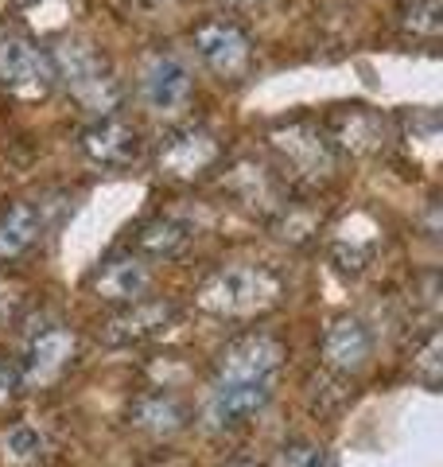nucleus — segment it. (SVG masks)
<instances>
[{
    "label": "nucleus",
    "instance_id": "nucleus-1",
    "mask_svg": "<svg viewBox=\"0 0 443 467\" xmlns=\"http://www.w3.org/2000/svg\"><path fill=\"white\" fill-rule=\"evenodd\" d=\"M280 300H284V276L253 261L214 269L195 292V308L218 319H257L280 308Z\"/></svg>",
    "mask_w": 443,
    "mask_h": 467
},
{
    "label": "nucleus",
    "instance_id": "nucleus-2",
    "mask_svg": "<svg viewBox=\"0 0 443 467\" xmlns=\"http://www.w3.org/2000/svg\"><path fill=\"white\" fill-rule=\"evenodd\" d=\"M269 152L276 160V171L284 175L288 187H323L338 175L343 152L331 144L327 129L319 121H280L269 129Z\"/></svg>",
    "mask_w": 443,
    "mask_h": 467
},
{
    "label": "nucleus",
    "instance_id": "nucleus-3",
    "mask_svg": "<svg viewBox=\"0 0 443 467\" xmlns=\"http://www.w3.org/2000/svg\"><path fill=\"white\" fill-rule=\"evenodd\" d=\"M51 63H55V86H63L86 113L94 117L117 113V106H121V82H117L109 58L94 43L74 39V36L58 39L51 51Z\"/></svg>",
    "mask_w": 443,
    "mask_h": 467
},
{
    "label": "nucleus",
    "instance_id": "nucleus-4",
    "mask_svg": "<svg viewBox=\"0 0 443 467\" xmlns=\"http://www.w3.org/2000/svg\"><path fill=\"white\" fill-rule=\"evenodd\" d=\"M0 90L16 101H43L55 90L51 51L24 32H0Z\"/></svg>",
    "mask_w": 443,
    "mask_h": 467
},
{
    "label": "nucleus",
    "instance_id": "nucleus-5",
    "mask_svg": "<svg viewBox=\"0 0 443 467\" xmlns=\"http://www.w3.org/2000/svg\"><path fill=\"white\" fill-rule=\"evenodd\" d=\"M222 160V140L206 125H183L164 137L156 152V175L168 183H195Z\"/></svg>",
    "mask_w": 443,
    "mask_h": 467
},
{
    "label": "nucleus",
    "instance_id": "nucleus-6",
    "mask_svg": "<svg viewBox=\"0 0 443 467\" xmlns=\"http://www.w3.org/2000/svg\"><path fill=\"white\" fill-rule=\"evenodd\" d=\"M140 101L156 117H175L187 109L191 90H195V78H191V67L183 55H175L168 47H156L144 55L140 63Z\"/></svg>",
    "mask_w": 443,
    "mask_h": 467
},
{
    "label": "nucleus",
    "instance_id": "nucleus-7",
    "mask_svg": "<svg viewBox=\"0 0 443 467\" xmlns=\"http://www.w3.org/2000/svg\"><path fill=\"white\" fill-rule=\"evenodd\" d=\"M222 192L238 202V207H245L249 214H257L269 223V218L280 211V202L292 195V187L284 183V175H280L273 164L253 160V156H238L226 171H222Z\"/></svg>",
    "mask_w": 443,
    "mask_h": 467
},
{
    "label": "nucleus",
    "instance_id": "nucleus-8",
    "mask_svg": "<svg viewBox=\"0 0 443 467\" xmlns=\"http://www.w3.org/2000/svg\"><path fill=\"white\" fill-rule=\"evenodd\" d=\"M284 367V343L264 331H245L218 350L214 382H273V374Z\"/></svg>",
    "mask_w": 443,
    "mask_h": 467
},
{
    "label": "nucleus",
    "instance_id": "nucleus-9",
    "mask_svg": "<svg viewBox=\"0 0 443 467\" xmlns=\"http://www.w3.org/2000/svg\"><path fill=\"white\" fill-rule=\"evenodd\" d=\"M191 47H195L199 63L218 75L222 82H238L249 75V67H253V39L233 20H206L195 27V36H191Z\"/></svg>",
    "mask_w": 443,
    "mask_h": 467
},
{
    "label": "nucleus",
    "instance_id": "nucleus-10",
    "mask_svg": "<svg viewBox=\"0 0 443 467\" xmlns=\"http://www.w3.org/2000/svg\"><path fill=\"white\" fill-rule=\"evenodd\" d=\"M78 358V335L67 324H51L32 335L20 362V386L24 389H55L70 374Z\"/></svg>",
    "mask_w": 443,
    "mask_h": 467
},
{
    "label": "nucleus",
    "instance_id": "nucleus-11",
    "mask_svg": "<svg viewBox=\"0 0 443 467\" xmlns=\"http://www.w3.org/2000/svg\"><path fill=\"white\" fill-rule=\"evenodd\" d=\"M180 319H183V308L175 300H132L101 324L98 339L106 347H140L168 335L171 327H180Z\"/></svg>",
    "mask_w": 443,
    "mask_h": 467
},
{
    "label": "nucleus",
    "instance_id": "nucleus-12",
    "mask_svg": "<svg viewBox=\"0 0 443 467\" xmlns=\"http://www.w3.org/2000/svg\"><path fill=\"white\" fill-rule=\"evenodd\" d=\"M82 156L90 160L98 168H109V171H121V168H132L144 160V133L125 117H94L90 125L82 129Z\"/></svg>",
    "mask_w": 443,
    "mask_h": 467
},
{
    "label": "nucleus",
    "instance_id": "nucleus-13",
    "mask_svg": "<svg viewBox=\"0 0 443 467\" xmlns=\"http://www.w3.org/2000/svg\"><path fill=\"white\" fill-rule=\"evenodd\" d=\"M327 137L338 152H350V156H377L386 144L393 140V121L381 109L374 106H338L327 121Z\"/></svg>",
    "mask_w": 443,
    "mask_h": 467
},
{
    "label": "nucleus",
    "instance_id": "nucleus-14",
    "mask_svg": "<svg viewBox=\"0 0 443 467\" xmlns=\"http://www.w3.org/2000/svg\"><path fill=\"white\" fill-rule=\"evenodd\" d=\"M273 401V382H211L202 401V425L211 432H230L264 413Z\"/></svg>",
    "mask_w": 443,
    "mask_h": 467
},
{
    "label": "nucleus",
    "instance_id": "nucleus-15",
    "mask_svg": "<svg viewBox=\"0 0 443 467\" xmlns=\"http://www.w3.org/2000/svg\"><path fill=\"white\" fill-rule=\"evenodd\" d=\"M125 417H129V429L148 436V441H175L191 425V405L171 386H152V389H140L129 401Z\"/></svg>",
    "mask_w": 443,
    "mask_h": 467
},
{
    "label": "nucleus",
    "instance_id": "nucleus-16",
    "mask_svg": "<svg viewBox=\"0 0 443 467\" xmlns=\"http://www.w3.org/2000/svg\"><path fill=\"white\" fill-rule=\"evenodd\" d=\"M319 355H323V367L335 370V374H362L374 358V335L362 319L354 316H335L327 331H323V343H319Z\"/></svg>",
    "mask_w": 443,
    "mask_h": 467
},
{
    "label": "nucleus",
    "instance_id": "nucleus-17",
    "mask_svg": "<svg viewBox=\"0 0 443 467\" xmlns=\"http://www.w3.org/2000/svg\"><path fill=\"white\" fill-rule=\"evenodd\" d=\"M148 285H152L148 261L137 257L132 250L106 257L90 273V292H94L101 304H113V308H125V304H132V300H144Z\"/></svg>",
    "mask_w": 443,
    "mask_h": 467
},
{
    "label": "nucleus",
    "instance_id": "nucleus-18",
    "mask_svg": "<svg viewBox=\"0 0 443 467\" xmlns=\"http://www.w3.org/2000/svg\"><path fill=\"white\" fill-rule=\"evenodd\" d=\"M195 242V226L187 218H175V214H156L137 230L132 238V254L144 257V261H175L191 250Z\"/></svg>",
    "mask_w": 443,
    "mask_h": 467
},
{
    "label": "nucleus",
    "instance_id": "nucleus-19",
    "mask_svg": "<svg viewBox=\"0 0 443 467\" xmlns=\"http://www.w3.org/2000/svg\"><path fill=\"white\" fill-rule=\"evenodd\" d=\"M39 238H43V207L27 199L0 207V265H12L24 254H32Z\"/></svg>",
    "mask_w": 443,
    "mask_h": 467
},
{
    "label": "nucleus",
    "instance_id": "nucleus-20",
    "mask_svg": "<svg viewBox=\"0 0 443 467\" xmlns=\"http://www.w3.org/2000/svg\"><path fill=\"white\" fill-rule=\"evenodd\" d=\"M319 226H323V214L315 211V202L292 199V195L280 202V211L269 218V230L276 234L280 242H288V245H307V242H315V238H319Z\"/></svg>",
    "mask_w": 443,
    "mask_h": 467
},
{
    "label": "nucleus",
    "instance_id": "nucleus-21",
    "mask_svg": "<svg viewBox=\"0 0 443 467\" xmlns=\"http://www.w3.org/2000/svg\"><path fill=\"white\" fill-rule=\"evenodd\" d=\"M397 27L405 39L436 43L443 36V0H405L397 8Z\"/></svg>",
    "mask_w": 443,
    "mask_h": 467
},
{
    "label": "nucleus",
    "instance_id": "nucleus-22",
    "mask_svg": "<svg viewBox=\"0 0 443 467\" xmlns=\"http://www.w3.org/2000/svg\"><path fill=\"white\" fill-rule=\"evenodd\" d=\"M408 378L420 389H428V393L439 389V382H443V331L439 327H432L417 347H412V355H408Z\"/></svg>",
    "mask_w": 443,
    "mask_h": 467
},
{
    "label": "nucleus",
    "instance_id": "nucleus-23",
    "mask_svg": "<svg viewBox=\"0 0 443 467\" xmlns=\"http://www.w3.org/2000/svg\"><path fill=\"white\" fill-rule=\"evenodd\" d=\"M47 441L32 425H12L0 432V463L5 467H39Z\"/></svg>",
    "mask_w": 443,
    "mask_h": 467
},
{
    "label": "nucleus",
    "instance_id": "nucleus-24",
    "mask_svg": "<svg viewBox=\"0 0 443 467\" xmlns=\"http://www.w3.org/2000/svg\"><path fill=\"white\" fill-rule=\"evenodd\" d=\"M276 467H335V456L327 444L312 441V436H292L276 451Z\"/></svg>",
    "mask_w": 443,
    "mask_h": 467
},
{
    "label": "nucleus",
    "instance_id": "nucleus-25",
    "mask_svg": "<svg viewBox=\"0 0 443 467\" xmlns=\"http://www.w3.org/2000/svg\"><path fill=\"white\" fill-rule=\"evenodd\" d=\"M20 367L8 355H0V409H8L12 401L20 398Z\"/></svg>",
    "mask_w": 443,
    "mask_h": 467
},
{
    "label": "nucleus",
    "instance_id": "nucleus-26",
    "mask_svg": "<svg viewBox=\"0 0 443 467\" xmlns=\"http://www.w3.org/2000/svg\"><path fill=\"white\" fill-rule=\"evenodd\" d=\"M20 285H8V281H0V331H5L12 319H16V312H20V304H24V296H20Z\"/></svg>",
    "mask_w": 443,
    "mask_h": 467
},
{
    "label": "nucleus",
    "instance_id": "nucleus-27",
    "mask_svg": "<svg viewBox=\"0 0 443 467\" xmlns=\"http://www.w3.org/2000/svg\"><path fill=\"white\" fill-rule=\"evenodd\" d=\"M331 257H335V269L338 273H350V276L366 273V265H369V250H346V245H338Z\"/></svg>",
    "mask_w": 443,
    "mask_h": 467
},
{
    "label": "nucleus",
    "instance_id": "nucleus-28",
    "mask_svg": "<svg viewBox=\"0 0 443 467\" xmlns=\"http://www.w3.org/2000/svg\"><path fill=\"white\" fill-rule=\"evenodd\" d=\"M226 467H261V463H253V460H230Z\"/></svg>",
    "mask_w": 443,
    "mask_h": 467
},
{
    "label": "nucleus",
    "instance_id": "nucleus-29",
    "mask_svg": "<svg viewBox=\"0 0 443 467\" xmlns=\"http://www.w3.org/2000/svg\"><path fill=\"white\" fill-rule=\"evenodd\" d=\"M222 5H257V0H222Z\"/></svg>",
    "mask_w": 443,
    "mask_h": 467
}]
</instances>
